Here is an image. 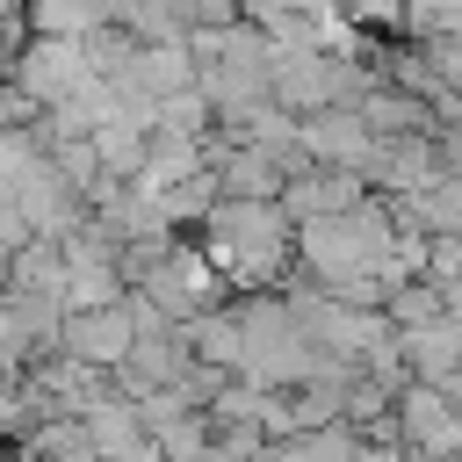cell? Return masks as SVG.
Here are the masks:
<instances>
[{"instance_id":"cell-1","label":"cell","mask_w":462,"mask_h":462,"mask_svg":"<svg viewBox=\"0 0 462 462\" xmlns=\"http://www.w3.org/2000/svg\"><path fill=\"white\" fill-rule=\"evenodd\" d=\"M195 231H202L195 245L209 253V267L231 289H274V274L296 253V224L282 202H217Z\"/></svg>"},{"instance_id":"cell-2","label":"cell","mask_w":462,"mask_h":462,"mask_svg":"<svg viewBox=\"0 0 462 462\" xmlns=\"http://www.w3.org/2000/svg\"><path fill=\"white\" fill-rule=\"evenodd\" d=\"M390 245H397V209H390L383 195H368V202H354V209H339V217L296 224V260L318 274L325 296L383 274V267H390Z\"/></svg>"},{"instance_id":"cell-3","label":"cell","mask_w":462,"mask_h":462,"mask_svg":"<svg viewBox=\"0 0 462 462\" xmlns=\"http://www.w3.org/2000/svg\"><path fill=\"white\" fill-rule=\"evenodd\" d=\"M7 79H14V87L36 101V116H43V108H58V101H72L79 87H94V65H87V36H29Z\"/></svg>"},{"instance_id":"cell-4","label":"cell","mask_w":462,"mask_h":462,"mask_svg":"<svg viewBox=\"0 0 462 462\" xmlns=\"http://www.w3.org/2000/svg\"><path fill=\"white\" fill-rule=\"evenodd\" d=\"M397 440L419 462H462V397H448L433 383H404L397 390Z\"/></svg>"},{"instance_id":"cell-5","label":"cell","mask_w":462,"mask_h":462,"mask_svg":"<svg viewBox=\"0 0 462 462\" xmlns=\"http://www.w3.org/2000/svg\"><path fill=\"white\" fill-rule=\"evenodd\" d=\"M58 354H72V361H87V368L116 375V368L137 354L130 296H123V303H108V310H65V346H58Z\"/></svg>"},{"instance_id":"cell-6","label":"cell","mask_w":462,"mask_h":462,"mask_svg":"<svg viewBox=\"0 0 462 462\" xmlns=\"http://www.w3.org/2000/svg\"><path fill=\"white\" fill-rule=\"evenodd\" d=\"M303 159L325 166V173H368L375 166V130L361 123V108L303 116Z\"/></svg>"},{"instance_id":"cell-7","label":"cell","mask_w":462,"mask_h":462,"mask_svg":"<svg viewBox=\"0 0 462 462\" xmlns=\"http://www.w3.org/2000/svg\"><path fill=\"white\" fill-rule=\"evenodd\" d=\"M173 94H195V51L188 43H144L137 65H130V79H123V101L159 108Z\"/></svg>"},{"instance_id":"cell-8","label":"cell","mask_w":462,"mask_h":462,"mask_svg":"<svg viewBox=\"0 0 462 462\" xmlns=\"http://www.w3.org/2000/svg\"><path fill=\"white\" fill-rule=\"evenodd\" d=\"M354 202H368V173H325V166L296 173L289 195H282L289 224H318V217H339V209H354Z\"/></svg>"},{"instance_id":"cell-9","label":"cell","mask_w":462,"mask_h":462,"mask_svg":"<svg viewBox=\"0 0 462 462\" xmlns=\"http://www.w3.org/2000/svg\"><path fill=\"white\" fill-rule=\"evenodd\" d=\"M383 318H390L397 332H426V325H448V289H440V282H404V289H390Z\"/></svg>"},{"instance_id":"cell-10","label":"cell","mask_w":462,"mask_h":462,"mask_svg":"<svg viewBox=\"0 0 462 462\" xmlns=\"http://www.w3.org/2000/svg\"><path fill=\"white\" fill-rule=\"evenodd\" d=\"M361 36H404V0H332Z\"/></svg>"},{"instance_id":"cell-11","label":"cell","mask_w":462,"mask_h":462,"mask_svg":"<svg viewBox=\"0 0 462 462\" xmlns=\"http://www.w3.org/2000/svg\"><path fill=\"white\" fill-rule=\"evenodd\" d=\"M0 296H7V267H0Z\"/></svg>"}]
</instances>
